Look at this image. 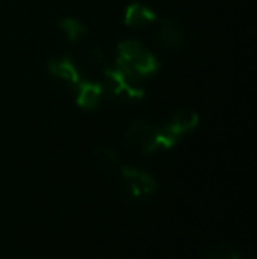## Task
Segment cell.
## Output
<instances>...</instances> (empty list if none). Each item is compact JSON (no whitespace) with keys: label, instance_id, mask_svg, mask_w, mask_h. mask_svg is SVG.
<instances>
[{"label":"cell","instance_id":"6da1fadb","mask_svg":"<svg viewBox=\"0 0 257 259\" xmlns=\"http://www.w3.org/2000/svg\"><path fill=\"white\" fill-rule=\"evenodd\" d=\"M115 67L129 81L141 85L144 78L155 74L161 69V62L137 39H125L117 46V65Z\"/></svg>","mask_w":257,"mask_h":259},{"label":"cell","instance_id":"7a4b0ae2","mask_svg":"<svg viewBox=\"0 0 257 259\" xmlns=\"http://www.w3.org/2000/svg\"><path fill=\"white\" fill-rule=\"evenodd\" d=\"M100 83L104 87V92H108L111 99L118 101V103H136L146 96L143 87L129 81L117 67H111V65L102 67V81Z\"/></svg>","mask_w":257,"mask_h":259},{"label":"cell","instance_id":"3957f363","mask_svg":"<svg viewBox=\"0 0 257 259\" xmlns=\"http://www.w3.org/2000/svg\"><path fill=\"white\" fill-rule=\"evenodd\" d=\"M122 189L130 199L136 201H146L157 192V182L148 171L137 169L132 166H120Z\"/></svg>","mask_w":257,"mask_h":259},{"label":"cell","instance_id":"277c9868","mask_svg":"<svg viewBox=\"0 0 257 259\" xmlns=\"http://www.w3.org/2000/svg\"><path fill=\"white\" fill-rule=\"evenodd\" d=\"M157 134L159 127L153 125L146 118H136L130 122L127 133H125V141L129 147L136 148L139 154L151 155L159 152L157 148Z\"/></svg>","mask_w":257,"mask_h":259},{"label":"cell","instance_id":"5b68a950","mask_svg":"<svg viewBox=\"0 0 257 259\" xmlns=\"http://www.w3.org/2000/svg\"><path fill=\"white\" fill-rule=\"evenodd\" d=\"M187 41V32L182 25L173 18H157L155 21V34L153 42L164 52H180L185 48Z\"/></svg>","mask_w":257,"mask_h":259},{"label":"cell","instance_id":"8992f818","mask_svg":"<svg viewBox=\"0 0 257 259\" xmlns=\"http://www.w3.org/2000/svg\"><path fill=\"white\" fill-rule=\"evenodd\" d=\"M199 122H201V118H199L197 111H194V109H190V108H182L173 113L171 118L168 120V123L162 127L180 140V138L185 136V134L192 133L195 127L199 125Z\"/></svg>","mask_w":257,"mask_h":259},{"label":"cell","instance_id":"52a82bcc","mask_svg":"<svg viewBox=\"0 0 257 259\" xmlns=\"http://www.w3.org/2000/svg\"><path fill=\"white\" fill-rule=\"evenodd\" d=\"M46 69H48L52 78L59 79V81L72 87V89H76L78 83L81 81V74H79L78 67H76V64L69 57L52 58V60L46 64Z\"/></svg>","mask_w":257,"mask_h":259},{"label":"cell","instance_id":"ba28073f","mask_svg":"<svg viewBox=\"0 0 257 259\" xmlns=\"http://www.w3.org/2000/svg\"><path fill=\"white\" fill-rule=\"evenodd\" d=\"M76 104L86 111H93L102 103L104 87L100 81H79L76 87Z\"/></svg>","mask_w":257,"mask_h":259},{"label":"cell","instance_id":"9c48e42d","mask_svg":"<svg viewBox=\"0 0 257 259\" xmlns=\"http://www.w3.org/2000/svg\"><path fill=\"white\" fill-rule=\"evenodd\" d=\"M157 13H155L151 7L144 6L141 2H134L127 6L124 13V23L125 27L129 28H136V30H141V28H146L150 25H153L157 21Z\"/></svg>","mask_w":257,"mask_h":259},{"label":"cell","instance_id":"30bf717a","mask_svg":"<svg viewBox=\"0 0 257 259\" xmlns=\"http://www.w3.org/2000/svg\"><path fill=\"white\" fill-rule=\"evenodd\" d=\"M59 28L64 34V37L67 39V42L71 45H76V42L83 41V39L88 35V28L81 23L79 20L71 16H65L59 21Z\"/></svg>","mask_w":257,"mask_h":259},{"label":"cell","instance_id":"8fae6325","mask_svg":"<svg viewBox=\"0 0 257 259\" xmlns=\"http://www.w3.org/2000/svg\"><path fill=\"white\" fill-rule=\"evenodd\" d=\"M95 160L104 167H117L118 166V154L110 147H97L93 150Z\"/></svg>","mask_w":257,"mask_h":259},{"label":"cell","instance_id":"7c38bea8","mask_svg":"<svg viewBox=\"0 0 257 259\" xmlns=\"http://www.w3.org/2000/svg\"><path fill=\"white\" fill-rule=\"evenodd\" d=\"M238 259H241V257H238Z\"/></svg>","mask_w":257,"mask_h":259}]
</instances>
